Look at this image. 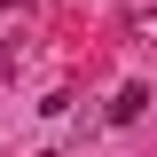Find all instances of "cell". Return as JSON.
<instances>
[{
    "instance_id": "obj_1",
    "label": "cell",
    "mask_w": 157,
    "mask_h": 157,
    "mask_svg": "<svg viewBox=\"0 0 157 157\" xmlns=\"http://www.w3.org/2000/svg\"><path fill=\"white\" fill-rule=\"evenodd\" d=\"M141 110H149V86H118L110 94V126H134Z\"/></svg>"
},
{
    "instance_id": "obj_2",
    "label": "cell",
    "mask_w": 157,
    "mask_h": 157,
    "mask_svg": "<svg viewBox=\"0 0 157 157\" xmlns=\"http://www.w3.org/2000/svg\"><path fill=\"white\" fill-rule=\"evenodd\" d=\"M126 39H157V0H126Z\"/></svg>"
}]
</instances>
